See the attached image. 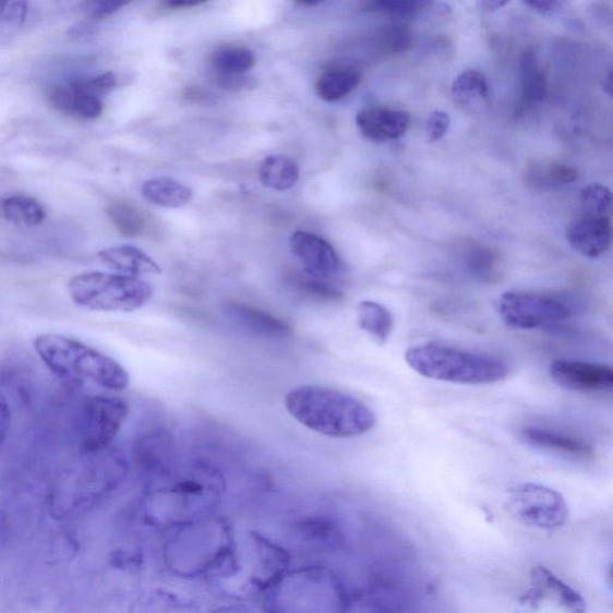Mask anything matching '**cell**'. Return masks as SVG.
Segmentation results:
<instances>
[{"mask_svg": "<svg viewBox=\"0 0 613 613\" xmlns=\"http://www.w3.org/2000/svg\"><path fill=\"white\" fill-rule=\"evenodd\" d=\"M357 124L365 139L384 143L400 139L409 129L410 118L400 110L372 107L358 113Z\"/></svg>", "mask_w": 613, "mask_h": 613, "instance_id": "d6986e66", "label": "cell"}, {"mask_svg": "<svg viewBox=\"0 0 613 613\" xmlns=\"http://www.w3.org/2000/svg\"><path fill=\"white\" fill-rule=\"evenodd\" d=\"M406 608V593L399 584L376 578L362 586H351L345 613H404Z\"/></svg>", "mask_w": 613, "mask_h": 613, "instance_id": "9a60e30c", "label": "cell"}, {"mask_svg": "<svg viewBox=\"0 0 613 613\" xmlns=\"http://www.w3.org/2000/svg\"><path fill=\"white\" fill-rule=\"evenodd\" d=\"M48 103L59 113L82 120H94L104 113L99 97L80 93L71 87H57L48 94Z\"/></svg>", "mask_w": 613, "mask_h": 613, "instance_id": "cb8c5ba5", "label": "cell"}, {"mask_svg": "<svg viewBox=\"0 0 613 613\" xmlns=\"http://www.w3.org/2000/svg\"><path fill=\"white\" fill-rule=\"evenodd\" d=\"M223 474L211 466L195 464L152 486L142 500L145 525L164 533L176 527L216 514L225 494Z\"/></svg>", "mask_w": 613, "mask_h": 613, "instance_id": "6da1fadb", "label": "cell"}, {"mask_svg": "<svg viewBox=\"0 0 613 613\" xmlns=\"http://www.w3.org/2000/svg\"><path fill=\"white\" fill-rule=\"evenodd\" d=\"M129 613H199V608L185 596L153 587L134 598Z\"/></svg>", "mask_w": 613, "mask_h": 613, "instance_id": "603a6c76", "label": "cell"}, {"mask_svg": "<svg viewBox=\"0 0 613 613\" xmlns=\"http://www.w3.org/2000/svg\"><path fill=\"white\" fill-rule=\"evenodd\" d=\"M469 272L482 280H492L497 275L498 257L490 249L473 248L465 255Z\"/></svg>", "mask_w": 613, "mask_h": 613, "instance_id": "8d00e7d4", "label": "cell"}, {"mask_svg": "<svg viewBox=\"0 0 613 613\" xmlns=\"http://www.w3.org/2000/svg\"><path fill=\"white\" fill-rule=\"evenodd\" d=\"M225 313L230 321L256 336L281 339L292 334L290 325L281 318L247 303L230 302Z\"/></svg>", "mask_w": 613, "mask_h": 613, "instance_id": "ffe728a7", "label": "cell"}, {"mask_svg": "<svg viewBox=\"0 0 613 613\" xmlns=\"http://www.w3.org/2000/svg\"><path fill=\"white\" fill-rule=\"evenodd\" d=\"M107 215L122 236L133 238L141 235L144 229V218L128 203L117 202L109 205Z\"/></svg>", "mask_w": 613, "mask_h": 613, "instance_id": "836d02e7", "label": "cell"}, {"mask_svg": "<svg viewBox=\"0 0 613 613\" xmlns=\"http://www.w3.org/2000/svg\"><path fill=\"white\" fill-rule=\"evenodd\" d=\"M142 197L154 205L180 208L193 200V191L185 183L171 178H155L141 188Z\"/></svg>", "mask_w": 613, "mask_h": 613, "instance_id": "d4e9b609", "label": "cell"}, {"mask_svg": "<svg viewBox=\"0 0 613 613\" xmlns=\"http://www.w3.org/2000/svg\"><path fill=\"white\" fill-rule=\"evenodd\" d=\"M489 93V83L485 76L477 70L460 73L452 87V94L456 97V100L469 107L485 105Z\"/></svg>", "mask_w": 613, "mask_h": 613, "instance_id": "1f68e13d", "label": "cell"}, {"mask_svg": "<svg viewBox=\"0 0 613 613\" xmlns=\"http://www.w3.org/2000/svg\"><path fill=\"white\" fill-rule=\"evenodd\" d=\"M127 7L124 2H106V0H100V2H85L82 4V12L85 17L92 20H105L112 16L121 8Z\"/></svg>", "mask_w": 613, "mask_h": 613, "instance_id": "60d3db41", "label": "cell"}, {"mask_svg": "<svg viewBox=\"0 0 613 613\" xmlns=\"http://www.w3.org/2000/svg\"><path fill=\"white\" fill-rule=\"evenodd\" d=\"M533 178H537L538 185L556 189L569 185L578 180V170L567 164L553 163L537 168L532 171Z\"/></svg>", "mask_w": 613, "mask_h": 613, "instance_id": "d590c367", "label": "cell"}, {"mask_svg": "<svg viewBox=\"0 0 613 613\" xmlns=\"http://www.w3.org/2000/svg\"><path fill=\"white\" fill-rule=\"evenodd\" d=\"M34 349L57 376L109 390H124L130 386L131 377L124 365L76 338L43 334L35 338Z\"/></svg>", "mask_w": 613, "mask_h": 613, "instance_id": "8992f818", "label": "cell"}, {"mask_svg": "<svg viewBox=\"0 0 613 613\" xmlns=\"http://www.w3.org/2000/svg\"><path fill=\"white\" fill-rule=\"evenodd\" d=\"M292 287L303 299L334 303L342 300V292L328 278L309 273L298 275L292 279Z\"/></svg>", "mask_w": 613, "mask_h": 613, "instance_id": "d6a6232c", "label": "cell"}, {"mask_svg": "<svg viewBox=\"0 0 613 613\" xmlns=\"http://www.w3.org/2000/svg\"><path fill=\"white\" fill-rule=\"evenodd\" d=\"M238 532L225 517L213 514L165 533L161 560L165 569L183 580H208L223 566Z\"/></svg>", "mask_w": 613, "mask_h": 613, "instance_id": "3957f363", "label": "cell"}, {"mask_svg": "<svg viewBox=\"0 0 613 613\" xmlns=\"http://www.w3.org/2000/svg\"><path fill=\"white\" fill-rule=\"evenodd\" d=\"M425 3L408 2V0H380L365 4L368 11L383 12L394 16H410L419 11Z\"/></svg>", "mask_w": 613, "mask_h": 613, "instance_id": "f35d334b", "label": "cell"}, {"mask_svg": "<svg viewBox=\"0 0 613 613\" xmlns=\"http://www.w3.org/2000/svg\"><path fill=\"white\" fill-rule=\"evenodd\" d=\"M290 250L302 264L304 272L330 278L338 274L340 260L338 253L325 239L313 232L299 230L290 237Z\"/></svg>", "mask_w": 613, "mask_h": 613, "instance_id": "ac0fdd59", "label": "cell"}, {"mask_svg": "<svg viewBox=\"0 0 613 613\" xmlns=\"http://www.w3.org/2000/svg\"><path fill=\"white\" fill-rule=\"evenodd\" d=\"M358 322L365 334L385 345L395 328L394 315L382 303L363 301L358 305Z\"/></svg>", "mask_w": 613, "mask_h": 613, "instance_id": "f546056e", "label": "cell"}, {"mask_svg": "<svg viewBox=\"0 0 613 613\" xmlns=\"http://www.w3.org/2000/svg\"><path fill=\"white\" fill-rule=\"evenodd\" d=\"M95 453L85 455L89 457L88 464H82L77 473L70 476L69 480L61 484L57 494L58 509L67 512H80L88 508L95 500L107 494L109 490L120 483L125 473L124 461L115 453Z\"/></svg>", "mask_w": 613, "mask_h": 613, "instance_id": "30bf717a", "label": "cell"}, {"mask_svg": "<svg viewBox=\"0 0 613 613\" xmlns=\"http://www.w3.org/2000/svg\"><path fill=\"white\" fill-rule=\"evenodd\" d=\"M68 291L73 303L94 312L131 313L154 296L153 287L142 278L104 272L73 276Z\"/></svg>", "mask_w": 613, "mask_h": 613, "instance_id": "ba28073f", "label": "cell"}, {"mask_svg": "<svg viewBox=\"0 0 613 613\" xmlns=\"http://www.w3.org/2000/svg\"><path fill=\"white\" fill-rule=\"evenodd\" d=\"M288 412L310 431L328 437L349 438L370 433L375 412L345 392L323 386H301L286 396Z\"/></svg>", "mask_w": 613, "mask_h": 613, "instance_id": "5b68a950", "label": "cell"}, {"mask_svg": "<svg viewBox=\"0 0 613 613\" xmlns=\"http://www.w3.org/2000/svg\"><path fill=\"white\" fill-rule=\"evenodd\" d=\"M255 64V55L248 47L220 46L211 56L214 75L243 76Z\"/></svg>", "mask_w": 613, "mask_h": 613, "instance_id": "83f0119b", "label": "cell"}, {"mask_svg": "<svg viewBox=\"0 0 613 613\" xmlns=\"http://www.w3.org/2000/svg\"><path fill=\"white\" fill-rule=\"evenodd\" d=\"M519 113L532 112L546 99V75L534 51H526L519 64Z\"/></svg>", "mask_w": 613, "mask_h": 613, "instance_id": "7402d4cb", "label": "cell"}, {"mask_svg": "<svg viewBox=\"0 0 613 613\" xmlns=\"http://www.w3.org/2000/svg\"><path fill=\"white\" fill-rule=\"evenodd\" d=\"M10 417L9 406L3 397L2 404H0V438H2V445L5 444L8 429L10 428Z\"/></svg>", "mask_w": 613, "mask_h": 613, "instance_id": "f6af8a7d", "label": "cell"}, {"mask_svg": "<svg viewBox=\"0 0 613 613\" xmlns=\"http://www.w3.org/2000/svg\"><path fill=\"white\" fill-rule=\"evenodd\" d=\"M3 216L12 226L31 229L40 226L46 217L44 206L28 195L17 194L4 200Z\"/></svg>", "mask_w": 613, "mask_h": 613, "instance_id": "4dcf8cb0", "label": "cell"}, {"mask_svg": "<svg viewBox=\"0 0 613 613\" xmlns=\"http://www.w3.org/2000/svg\"><path fill=\"white\" fill-rule=\"evenodd\" d=\"M450 125V118L445 112L432 113L426 121V136L429 142H437L445 136Z\"/></svg>", "mask_w": 613, "mask_h": 613, "instance_id": "b9f144b4", "label": "cell"}, {"mask_svg": "<svg viewBox=\"0 0 613 613\" xmlns=\"http://www.w3.org/2000/svg\"><path fill=\"white\" fill-rule=\"evenodd\" d=\"M296 561L279 538L255 530L238 532L230 555L207 581L237 602L260 600Z\"/></svg>", "mask_w": 613, "mask_h": 613, "instance_id": "7a4b0ae2", "label": "cell"}, {"mask_svg": "<svg viewBox=\"0 0 613 613\" xmlns=\"http://www.w3.org/2000/svg\"><path fill=\"white\" fill-rule=\"evenodd\" d=\"M572 249L590 260L606 254L613 243V214L579 206L567 228Z\"/></svg>", "mask_w": 613, "mask_h": 613, "instance_id": "5bb4252c", "label": "cell"}, {"mask_svg": "<svg viewBox=\"0 0 613 613\" xmlns=\"http://www.w3.org/2000/svg\"><path fill=\"white\" fill-rule=\"evenodd\" d=\"M118 83V79L116 73L113 72H106L103 75L95 76L93 79H84L72 82L70 85L73 89L87 94L94 97L105 96L116 89Z\"/></svg>", "mask_w": 613, "mask_h": 613, "instance_id": "74e56055", "label": "cell"}, {"mask_svg": "<svg viewBox=\"0 0 613 613\" xmlns=\"http://www.w3.org/2000/svg\"><path fill=\"white\" fill-rule=\"evenodd\" d=\"M211 613H256L255 610L247 604V602H237L232 600V603L219 606L213 610Z\"/></svg>", "mask_w": 613, "mask_h": 613, "instance_id": "ee69618b", "label": "cell"}, {"mask_svg": "<svg viewBox=\"0 0 613 613\" xmlns=\"http://www.w3.org/2000/svg\"><path fill=\"white\" fill-rule=\"evenodd\" d=\"M27 3L11 0L3 4L2 11V29L3 31H19L27 17Z\"/></svg>", "mask_w": 613, "mask_h": 613, "instance_id": "ab89813d", "label": "cell"}, {"mask_svg": "<svg viewBox=\"0 0 613 613\" xmlns=\"http://www.w3.org/2000/svg\"><path fill=\"white\" fill-rule=\"evenodd\" d=\"M360 82V72L353 68H329L316 79L315 93L324 101L335 103L357 89Z\"/></svg>", "mask_w": 613, "mask_h": 613, "instance_id": "4316f807", "label": "cell"}, {"mask_svg": "<svg viewBox=\"0 0 613 613\" xmlns=\"http://www.w3.org/2000/svg\"><path fill=\"white\" fill-rule=\"evenodd\" d=\"M604 91L613 97V69L609 72V75L604 80Z\"/></svg>", "mask_w": 613, "mask_h": 613, "instance_id": "c3c4849f", "label": "cell"}, {"mask_svg": "<svg viewBox=\"0 0 613 613\" xmlns=\"http://www.w3.org/2000/svg\"><path fill=\"white\" fill-rule=\"evenodd\" d=\"M521 438L527 445L558 450L576 458L588 459L594 456L593 448L584 441L544 429L527 428L521 432Z\"/></svg>", "mask_w": 613, "mask_h": 613, "instance_id": "484cf974", "label": "cell"}, {"mask_svg": "<svg viewBox=\"0 0 613 613\" xmlns=\"http://www.w3.org/2000/svg\"><path fill=\"white\" fill-rule=\"evenodd\" d=\"M550 373L560 386L570 390H613V366L611 365L558 360L551 365Z\"/></svg>", "mask_w": 613, "mask_h": 613, "instance_id": "e0dca14e", "label": "cell"}, {"mask_svg": "<svg viewBox=\"0 0 613 613\" xmlns=\"http://www.w3.org/2000/svg\"><path fill=\"white\" fill-rule=\"evenodd\" d=\"M506 509L515 520L545 531L567 522V501L556 490L534 483H520L507 490Z\"/></svg>", "mask_w": 613, "mask_h": 613, "instance_id": "7c38bea8", "label": "cell"}, {"mask_svg": "<svg viewBox=\"0 0 613 613\" xmlns=\"http://www.w3.org/2000/svg\"><path fill=\"white\" fill-rule=\"evenodd\" d=\"M202 3H197V2H168L166 3V5L169 9H180V8H189V7H197L201 5Z\"/></svg>", "mask_w": 613, "mask_h": 613, "instance_id": "7dc6e473", "label": "cell"}, {"mask_svg": "<svg viewBox=\"0 0 613 613\" xmlns=\"http://www.w3.org/2000/svg\"><path fill=\"white\" fill-rule=\"evenodd\" d=\"M407 363L423 377L458 385H490L508 373L505 361L483 352L428 342L410 348Z\"/></svg>", "mask_w": 613, "mask_h": 613, "instance_id": "52a82bcc", "label": "cell"}, {"mask_svg": "<svg viewBox=\"0 0 613 613\" xmlns=\"http://www.w3.org/2000/svg\"><path fill=\"white\" fill-rule=\"evenodd\" d=\"M215 80L219 87L226 91H240L249 84L248 79L244 76L215 75Z\"/></svg>", "mask_w": 613, "mask_h": 613, "instance_id": "7bdbcfd3", "label": "cell"}, {"mask_svg": "<svg viewBox=\"0 0 613 613\" xmlns=\"http://www.w3.org/2000/svg\"><path fill=\"white\" fill-rule=\"evenodd\" d=\"M170 441L166 434L151 433L145 435L140 443L136 445V450L134 455L141 460L142 465L154 466L158 468L159 462L167 459V453L169 450Z\"/></svg>", "mask_w": 613, "mask_h": 613, "instance_id": "e575fe53", "label": "cell"}, {"mask_svg": "<svg viewBox=\"0 0 613 613\" xmlns=\"http://www.w3.org/2000/svg\"><path fill=\"white\" fill-rule=\"evenodd\" d=\"M297 561H324L347 555L351 548L348 527L336 515L305 513L289 521L280 539Z\"/></svg>", "mask_w": 613, "mask_h": 613, "instance_id": "9c48e42d", "label": "cell"}, {"mask_svg": "<svg viewBox=\"0 0 613 613\" xmlns=\"http://www.w3.org/2000/svg\"><path fill=\"white\" fill-rule=\"evenodd\" d=\"M612 578H613V568H612Z\"/></svg>", "mask_w": 613, "mask_h": 613, "instance_id": "681fc988", "label": "cell"}, {"mask_svg": "<svg viewBox=\"0 0 613 613\" xmlns=\"http://www.w3.org/2000/svg\"><path fill=\"white\" fill-rule=\"evenodd\" d=\"M299 178V166L286 156L266 157L260 168L261 182L269 190H290L297 185Z\"/></svg>", "mask_w": 613, "mask_h": 613, "instance_id": "f1b7e54d", "label": "cell"}, {"mask_svg": "<svg viewBox=\"0 0 613 613\" xmlns=\"http://www.w3.org/2000/svg\"><path fill=\"white\" fill-rule=\"evenodd\" d=\"M97 256L106 267L116 274L141 278L163 273L161 267L151 255L131 244L107 248Z\"/></svg>", "mask_w": 613, "mask_h": 613, "instance_id": "44dd1931", "label": "cell"}, {"mask_svg": "<svg viewBox=\"0 0 613 613\" xmlns=\"http://www.w3.org/2000/svg\"><path fill=\"white\" fill-rule=\"evenodd\" d=\"M531 582L532 587L520 599L524 608L534 610L543 599L551 598L569 613H586L587 604L582 596L548 568L534 567Z\"/></svg>", "mask_w": 613, "mask_h": 613, "instance_id": "2e32d148", "label": "cell"}, {"mask_svg": "<svg viewBox=\"0 0 613 613\" xmlns=\"http://www.w3.org/2000/svg\"><path fill=\"white\" fill-rule=\"evenodd\" d=\"M527 7L531 8L539 14L549 15L557 11L562 7L560 2H529L526 3Z\"/></svg>", "mask_w": 613, "mask_h": 613, "instance_id": "bcb514c9", "label": "cell"}, {"mask_svg": "<svg viewBox=\"0 0 613 613\" xmlns=\"http://www.w3.org/2000/svg\"><path fill=\"white\" fill-rule=\"evenodd\" d=\"M497 310L502 321L515 329L554 328L569 321L570 302L558 293L532 290H509L502 293Z\"/></svg>", "mask_w": 613, "mask_h": 613, "instance_id": "8fae6325", "label": "cell"}, {"mask_svg": "<svg viewBox=\"0 0 613 613\" xmlns=\"http://www.w3.org/2000/svg\"><path fill=\"white\" fill-rule=\"evenodd\" d=\"M127 400L113 396H94L83 402L79 435L84 455L106 450L119 435L129 416Z\"/></svg>", "mask_w": 613, "mask_h": 613, "instance_id": "4fadbf2b", "label": "cell"}, {"mask_svg": "<svg viewBox=\"0 0 613 613\" xmlns=\"http://www.w3.org/2000/svg\"><path fill=\"white\" fill-rule=\"evenodd\" d=\"M350 591L333 562L296 561L257 602L262 613H345Z\"/></svg>", "mask_w": 613, "mask_h": 613, "instance_id": "277c9868", "label": "cell"}]
</instances>
